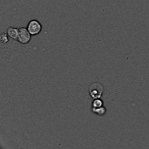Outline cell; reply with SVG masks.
Returning a JSON list of instances; mask_svg holds the SVG:
<instances>
[{
	"label": "cell",
	"mask_w": 149,
	"mask_h": 149,
	"mask_svg": "<svg viewBox=\"0 0 149 149\" xmlns=\"http://www.w3.org/2000/svg\"><path fill=\"white\" fill-rule=\"evenodd\" d=\"M104 92V87L100 83H93L89 87V94L90 96L95 100V99H100L101 96L103 95Z\"/></svg>",
	"instance_id": "1"
},
{
	"label": "cell",
	"mask_w": 149,
	"mask_h": 149,
	"mask_svg": "<svg viewBox=\"0 0 149 149\" xmlns=\"http://www.w3.org/2000/svg\"><path fill=\"white\" fill-rule=\"evenodd\" d=\"M27 29L31 35L35 36V35L39 34L40 31H42V25L39 21L36 20V19H32L28 23Z\"/></svg>",
	"instance_id": "2"
},
{
	"label": "cell",
	"mask_w": 149,
	"mask_h": 149,
	"mask_svg": "<svg viewBox=\"0 0 149 149\" xmlns=\"http://www.w3.org/2000/svg\"><path fill=\"white\" fill-rule=\"evenodd\" d=\"M31 33L30 31H28L27 28H24V27H21L19 28V34H18V38H17V40L19 43L21 44H28L31 40Z\"/></svg>",
	"instance_id": "3"
},
{
	"label": "cell",
	"mask_w": 149,
	"mask_h": 149,
	"mask_svg": "<svg viewBox=\"0 0 149 149\" xmlns=\"http://www.w3.org/2000/svg\"><path fill=\"white\" fill-rule=\"evenodd\" d=\"M7 34L10 38L17 40L18 34H19V29L18 28H14V27H9L7 29Z\"/></svg>",
	"instance_id": "4"
},
{
	"label": "cell",
	"mask_w": 149,
	"mask_h": 149,
	"mask_svg": "<svg viewBox=\"0 0 149 149\" xmlns=\"http://www.w3.org/2000/svg\"><path fill=\"white\" fill-rule=\"evenodd\" d=\"M92 112L95 114H98V115H100V116H103L106 114V108L103 107H97V108H94V107H92Z\"/></svg>",
	"instance_id": "5"
},
{
	"label": "cell",
	"mask_w": 149,
	"mask_h": 149,
	"mask_svg": "<svg viewBox=\"0 0 149 149\" xmlns=\"http://www.w3.org/2000/svg\"><path fill=\"white\" fill-rule=\"evenodd\" d=\"M103 107V101L100 99H95L92 103V107L97 108V107Z\"/></svg>",
	"instance_id": "6"
},
{
	"label": "cell",
	"mask_w": 149,
	"mask_h": 149,
	"mask_svg": "<svg viewBox=\"0 0 149 149\" xmlns=\"http://www.w3.org/2000/svg\"><path fill=\"white\" fill-rule=\"evenodd\" d=\"M7 35H8V34H6V33H2V34H1L0 39H1V42H2L3 44H6V43L9 41L8 36H7Z\"/></svg>",
	"instance_id": "7"
}]
</instances>
